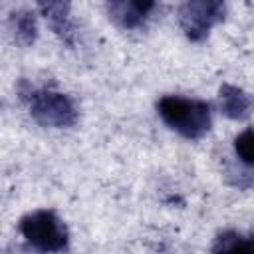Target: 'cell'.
I'll return each instance as SVG.
<instances>
[{"instance_id": "cell-3", "label": "cell", "mask_w": 254, "mask_h": 254, "mask_svg": "<svg viewBox=\"0 0 254 254\" xmlns=\"http://www.w3.org/2000/svg\"><path fill=\"white\" fill-rule=\"evenodd\" d=\"M22 236L42 252H60L67 246V228L54 210H34L20 220Z\"/></svg>"}, {"instance_id": "cell-8", "label": "cell", "mask_w": 254, "mask_h": 254, "mask_svg": "<svg viewBox=\"0 0 254 254\" xmlns=\"http://www.w3.org/2000/svg\"><path fill=\"white\" fill-rule=\"evenodd\" d=\"M212 250L214 252H254V238L228 230L216 238Z\"/></svg>"}, {"instance_id": "cell-9", "label": "cell", "mask_w": 254, "mask_h": 254, "mask_svg": "<svg viewBox=\"0 0 254 254\" xmlns=\"http://www.w3.org/2000/svg\"><path fill=\"white\" fill-rule=\"evenodd\" d=\"M12 28H14V38L22 46H30L36 40V20L30 12H16L12 16Z\"/></svg>"}, {"instance_id": "cell-4", "label": "cell", "mask_w": 254, "mask_h": 254, "mask_svg": "<svg viewBox=\"0 0 254 254\" xmlns=\"http://www.w3.org/2000/svg\"><path fill=\"white\" fill-rule=\"evenodd\" d=\"M181 28L192 42H200L224 18V0H183Z\"/></svg>"}, {"instance_id": "cell-1", "label": "cell", "mask_w": 254, "mask_h": 254, "mask_svg": "<svg viewBox=\"0 0 254 254\" xmlns=\"http://www.w3.org/2000/svg\"><path fill=\"white\" fill-rule=\"evenodd\" d=\"M161 119L187 139H200L210 129V107L200 99L165 95L157 103Z\"/></svg>"}, {"instance_id": "cell-10", "label": "cell", "mask_w": 254, "mask_h": 254, "mask_svg": "<svg viewBox=\"0 0 254 254\" xmlns=\"http://www.w3.org/2000/svg\"><path fill=\"white\" fill-rule=\"evenodd\" d=\"M234 149H236V155L242 161V165L254 167V127L242 131L234 139Z\"/></svg>"}, {"instance_id": "cell-7", "label": "cell", "mask_w": 254, "mask_h": 254, "mask_svg": "<svg viewBox=\"0 0 254 254\" xmlns=\"http://www.w3.org/2000/svg\"><path fill=\"white\" fill-rule=\"evenodd\" d=\"M220 107L230 119H246L254 107V97L236 85L224 83L220 87Z\"/></svg>"}, {"instance_id": "cell-5", "label": "cell", "mask_w": 254, "mask_h": 254, "mask_svg": "<svg viewBox=\"0 0 254 254\" xmlns=\"http://www.w3.org/2000/svg\"><path fill=\"white\" fill-rule=\"evenodd\" d=\"M36 2L48 26L54 30V34L67 46H73L75 26L69 12V0H36Z\"/></svg>"}, {"instance_id": "cell-6", "label": "cell", "mask_w": 254, "mask_h": 254, "mask_svg": "<svg viewBox=\"0 0 254 254\" xmlns=\"http://www.w3.org/2000/svg\"><path fill=\"white\" fill-rule=\"evenodd\" d=\"M155 8V0H111V16L123 28H137Z\"/></svg>"}, {"instance_id": "cell-2", "label": "cell", "mask_w": 254, "mask_h": 254, "mask_svg": "<svg viewBox=\"0 0 254 254\" xmlns=\"http://www.w3.org/2000/svg\"><path fill=\"white\" fill-rule=\"evenodd\" d=\"M20 97L28 103L32 117L46 127H71L77 121L73 101L52 87H34L20 81Z\"/></svg>"}]
</instances>
